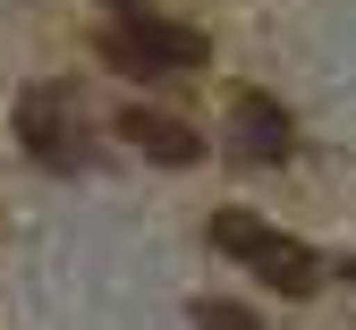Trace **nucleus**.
Returning a JSON list of instances; mask_svg holds the SVG:
<instances>
[{
	"label": "nucleus",
	"instance_id": "1",
	"mask_svg": "<svg viewBox=\"0 0 356 330\" xmlns=\"http://www.w3.org/2000/svg\"><path fill=\"white\" fill-rule=\"evenodd\" d=\"M212 246H220V254H238L254 279H272L280 297H314V288H323L314 246L280 238V229H272V220H254V212H212Z\"/></svg>",
	"mask_w": 356,
	"mask_h": 330
},
{
	"label": "nucleus",
	"instance_id": "5",
	"mask_svg": "<svg viewBox=\"0 0 356 330\" xmlns=\"http://www.w3.org/2000/svg\"><path fill=\"white\" fill-rule=\"evenodd\" d=\"M119 135H127V145H136L145 161H161V170H187L195 153H204V135L187 127V119H170V110H119Z\"/></svg>",
	"mask_w": 356,
	"mask_h": 330
},
{
	"label": "nucleus",
	"instance_id": "7",
	"mask_svg": "<svg viewBox=\"0 0 356 330\" xmlns=\"http://www.w3.org/2000/svg\"><path fill=\"white\" fill-rule=\"evenodd\" d=\"M111 9H127V17H136V9H153V0H111Z\"/></svg>",
	"mask_w": 356,
	"mask_h": 330
},
{
	"label": "nucleus",
	"instance_id": "3",
	"mask_svg": "<svg viewBox=\"0 0 356 330\" xmlns=\"http://www.w3.org/2000/svg\"><path fill=\"white\" fill-rule=\"evenodd\" d=\"M17 135H26V153H34L42 170H76V153H85V110H76V93L34 85L26 102H17Z\"/></svg>",
	"mask_w": 356,
	"mask_h": 330
},
{
	"label": "nucleus",
	"instance_id": "4",
	"mask_svg": "<svg viewBox=\"0 0 356 330\" xmlns=\"http://www.w3.org/2000/svg\"><path fill=\"white\" fill-rule=\"evenodd\" d=\"M289 110L272 102V93H238V102H229V153L238 161H280L289 153Z\"/></svg>",
	"mask_w": 356,
	"mask_h": 330
},
{
	"label": "nucleus",
	"instance_id": "2",
	"mask_svg": "<svg viewBox=\"0 0 356 330\" xmlns=\"http://www.w3.org/2000/svg\"><path fill=\"white\" fill-rule=\"evenodd\" d=\"M102 60L127 68V76H195V68L212 60V42H204L195 26H170V17L136 9V17H119V26L102 34Z\"/></svg>",
	"mask_w": 356,
	"mask_h": 330
},
{
	"label": "nucleus",
	"instance_id": "6",
	"mask_svg": "<svg viewBox=\"0 0 356 330\" xmlns=\"http://www.w3.org/2000/svg\"><path fill=\"white\" fill-rule=\"evenodd\" d=\"M195 330H254V313L229 305V297H204V305H195Z\"/></svg>",
	"mask_w": 356,
	"mask_h": 330
}]
</instances>
